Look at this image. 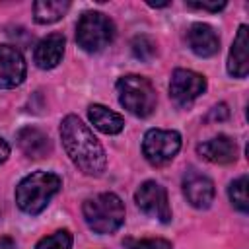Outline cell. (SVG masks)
Segmentation results:
<instances>
[{
	"instance_id": "cell-19",
	"label": "cell",
	"mask_w": 249,
	"mask_h": 249,
	"mask_svg": "<svg viewBox=\"0 0 249 249\" xmlns=\"http://www.w3.org/2000/svg\"><path fill=\"white\" fill-rule=\"evenodd\" d=\"M130 47H132V54H134L136 58L144 60V62L152 60V58L156 56V53H158L156 41H154L150 35H136V37L132 39Z\"/></svg>"
},
{
	"instance_id": "cell-23",
	"label": "cell",
	"mask_w": 249,
	"mask_h": 249,
	"mask_svg": "<svg viewBox=\"0 0 249 249\" xmlns=\"http://www.w3.org/2000/svg\"><path fill=\"white\" fill-rule=\"evenodd\" d=\"M228 115H230V113H228L226 103H220V105H216V107L210 109V113L206 115V121H226Z\"/></svg>"
},
{
	"instance_id": "cell-4",
	"label": "cell",
	"mask_w": 249,
	"mask_h": 249,
	"mask_svg": "<svg viewBox=\"0 0 249 249\" xmlns=\"http://www.w3.org/2000/svg\"><path fill=\"white\" fill-rule=\"evenodd\" d=\"M119 103L134 117H150L156 109V89L152 82L138 74H128L117 82Z\"/></svg>"
},
{
	"instance_id": "cell-9",
	"label": "cell",
	"mask_w": 249,
	"mask_h": 249,
	"mask_svg": "<svg viewBox=\"0 0 249 249\" xmlns=\"http://www.w3.org/2000/svg\"><path fill=\"white\" fill-rule=\"evenodd\" d=\"M25 78V60L19 49L12 45H0V88L12 89Z\"/></svg>"
},
{
	"instance_id": "cell-13",
	"label": "cell",
	"mask_w": 249,
	"mask_h": 249,
	"mask_svg": "<svg viewBox=\"0 0 249 249\" xmlns=\"http://www.w3.org/2000/svg\"><path fill=\"white\" fill-rule=\"evenodd\" d=\"M62 54H64V35L51 33L37 43L33 60L41 70H51L62 60Z\"/></svg>"
},
{
	"instance_id": "cell-1",
	"label": "cell",
	"mask_w": 249,
	"mask_h": 249,
	"mask_svg": "<svg viewBox=\"0 0 249 249\" xmlns=\"http://www.w3.org/2000/svg\"><path fill=\"white\" fill-rule=\"evenodd\" d=\"M62 146L72 160V163L86 175H101L107 163L105 150L80 117L68 115L60 123Z\"/></svg>"
},
{
	"instance_id": "cell-22",
	"label": "cell",
	"mask_w": 249,
	"mask_h": 249,
	"mask_svg": "<svg viewBox=\"0 0 249 249\" xmlns=\"http://www.w3.org/2000/svg\"><path fill=\"white\" fill-rule=\"evenodd\" d=\"M191 8H198V10H208V12H218V10H222V8H226V2L224 0H214V2H187Z\"/></svg>"
},
{
	"instance_id": "cell-21",
	"label": "cell",
	"mask_w": 249,
	"mask_h": 249,
	"mask_svg": "<svg viewBox=\"0 0 249 249\" xmlns=\"http://www.w3.org/2000/svg\"><path fill=\"white\" fill-rule=\"evenodd\" d=\"M126 249H171V243L161 237H152V239H126L124 241Z\"/></svg>"
},
{
	"instance_id": "cell-12",
	"label": "cell",
	"mask_w": 249,
	"mask_h": 249,
	"mask_svg": "<svg viewBox=\"0 0 249 249\" xmlns=\"http://www.w3.org/2000/svg\"><path fill=\"white\" fill-rule=\"evenodd\" d=\"M187 41L196 56H214L220 51V39L208 23H193L187 31Z\"/></svg>"
},
{
	"instance_id": "cell-24",
	"label": "cell",
	"mask_w": 249,
	"mask_h": 249,
	"mask_svg": "<svg viewBox=\"0 0 249 249\" xmlns=\"http://www.w3.org/2000/svg\"><path fill=\"white\" fill-rule=\"evenodd\" d=\"M8 156H10V146H8V142L0 136V163H4V161L8 160Z\"/></svg>"
},
{
	"instance_id": "cell-6",
	"label": "cell",
	"mask_w": 249,
	"mask_h": 249,
	"mask_svg": "<svg viewBox=\"0 0 249 249\" xmlns=\"http://www.w3.org/2000/svg\"><path fill=\"white\" fill-rule=\"evenodd\" d=\"M181 150V134L177 130H161V128H150L144 134L142 140V154L144 158L160 167L169 163L177 152Z\"/></svg>"
},
{
	"instance_id": "cell-10",
	"label": "cell",
	"mask_w": 249,
	"mask_h": 249,
	"mask_svg": "<svg viewBox=\"0 0 249 249\" xmlns=\"http://www.w3.org/2000/svg\"><path fill=\"white\" fill-rule=\"evenodd\" d=\"M196 152L200 158H204L210 163H233L237 160V144L233 138L226 136V134H218L202 144L196 146Z\"/></svg>"
},
{
	"instance_id": "cell-17",
	"label": "cell",
	"mask_w": 249,
	"mask_h": 249,
	"mask_svg": "<svg viewBox=\"0 0 249 249\" xmlns=\"http://www.w3.org/2000/svg\"><path fill=\"white\" fill-rule=\"evenodd\" d=\"M70 8L68 0H39L33 4V18L37 23H54L58 21Z\"/></svg>"
},
{
	"instance_id": "cell-11",
	"label": "cell",
	"mask_w": 249,
	"mask_h": 249,
	"mask_svg": "<svg viewBox=\"0 0 249 249\" xmlns=\"http://www.w3.org/2000/svg\"><path fill=\"white\" fill-rule=\"evenodd\" d=\"M183 193L195 208H208L214 200V183L196 171H189L183 179Z\"/></svg>"
},
{
	"instance_id": "cell-5",
	"label": "cell",
	"mask_w": 249,
	"mask_h": 249,
	"mask_svg": "<svg viewBox=\"0 0 249 249\" xmlns=\"http://www.w3.org/2000/svg\"><path fill=\"white\" fill-rule=\"evenodd\" d=\"M115 37L113 21L101 12H86L76 27V41L88 53L105 49Z\"/></svg>"
},
{
	"instance_id": "cell-16",
	"label": "cell",
	"mask_w": 249,
	"mask_h": 249,
	"mask_svg": "<svg viewBox=\"0 0 249 249\" xmlns=\"http://www.w3.org/2000/svg\"><path fill=\"white\" fill-rule=\"evenodd\" d=\"M88 115H89V121L93 123V126L99 128L105 134H119L124 126V119L119 113H115V111H111V109H107L105 105H99V103L89 105Z\"/></svg>"
},
{
	"instance_id": "cell-3",
	"label": "cell",
	"mask_w": 249,
	"mask_h": 249,
	"mask_svg": "<svg viewBox=\"0 0 249 249\" xmlns=\"http://www.w3.org/2000/svg\"><path fill=\"white\" fill-rule=\"evenodd\" d=\"M84 220L95 233H113L124 224V204L115 193H101L82 206Z\"/></svg>"
},
{
	"instance_id": "cell-2",
	"label": "cell",
	"mask_w": 249,
	"mask_h": 249,
	"mask_svg": "<svg viewBox=\"0 0 249 249\" xmlns=\"http://www.w3.org/2000/svg\"><path fill=\"white\" fill-rule=\"evenodd\" d=\"M62 181L51 171H33L19 181L16 187V204L25 214H39L45 210L49 200L58 193Z\"/></svg>"
},
{
	"instance_id": "cell-25",
	"label": "cell",
	"mask_w": 249,
	"mask_h": 249,
	"mask_svg": "<svg viewBox=\"0 0 249 249\" xmlns=\"http://www.w3.org/2000/svg\"><path fill=\"white\" fill-rule=\"evenodd\" d=\"M0 249H14L12 237H0Z\"/></svg>"
},
{
	"instance_id": "cell-15",
	"label": "cell",
	"mask_w": 249,
	"mask_h": 249,
	"mask_svg": "<svg viewBox=\"0 0 249 249\" xmlns=\"http://www.w3.org/2000/svg\"><path fill=\"white\" fill-rule=\"evenodd\" d=\"M16 140H18V146L21 148V152L27 158L39 160V158H45L51 152V140H49V136L43 130L35 128V126H23V128H19L18 134H16Z\"/></svg>"
},
{
	"instance_id": "cell-18",
	"label": "cell",
	"mask_w": 249,
	"mask_h": 249,
	"mask_svg": "<svg viewBox=\"0 0 249 249\" xmlns=\"http://www.w3.org/2000/svg\"><path fill=\"white\" fill-rule=\"evenodd\" d=\"M230 200L231 204L239 210V212H247L249 210V198H247V175L237 177L235 181H231L230 185Z\"/></svg>"
},
{
	"instance_id": "cell-14",
	"label": "cell",
	"mask_w": 249,
	"mask_h": 249,
	"mask_svg": "<svg viewBox=\"0 0 249 249\" xmlns=\"http://www.w3.org/2000/svg\"><path fill=\"white\" fill-rule=\"evenodd\" d=\"M228 72L233 78H245L249 72V29L247 25H239L233 45L228 56Z\"/></svg>"
},
{
	"instance_id": "cell-20",
	"label": "cell",
	"mask_w": 249,
	"mask_h": 249,
	"mask_svg": "<svg viewBox=\"0 0 249 249\" xmlns=\"http://www.w3.org/2000/svg\"><path fill=\"white\" fill-rule=\"evenodd\" d=\"M35 249H72V233L68 230H58L39 239Z\"/></svg>"
},
{
	"instance_id": "cell-26",
	"label": "cell",
	"mask_w": 249,
	"mask_h": 249,
	"mask_svg": "<svg viewBox=\"0 0 249 249\" xmlns=\"http://www.w3.org/2000/svg\"><path fill=\"white\" fill-rule=\"evenodd\" d=\"M169 2H148V6H152V8H163V6H167Z\"/></svg>"
},
{
	"instance_id": "cell-7",
	"label": "cell",
	"mask_w": 249,
	"mask_h": 249,
	"mask_svg": "<svg viewBox=\"0 0 249 249\" xmlns=\"http://www.w3.org/2000/svg\"><path fill=\"white\" fill-rule=\"evenodd\" d=\"M136 206L150 218L160 220L161 224L171 222V206H169V198H167V191L165 187H161L156 181H144L136 195H134Z\"/></svg>"
},
{
	"instance_id": "cell-8",
	"label": "cell",
	"mask_w": 249,
	"mask_h": 249,
	"mask_svg": "<svg viewBox=\"0 0 249 249\" xmlns=\"http://www.w3.org/2000/svg\"><path fill=\"white\" fill-rule=\"evenodd\" d=\"M206 89V78L195 70L177 68L171 74L169 95L177 105H189Z\"/></svg>"
}]
</instances>
